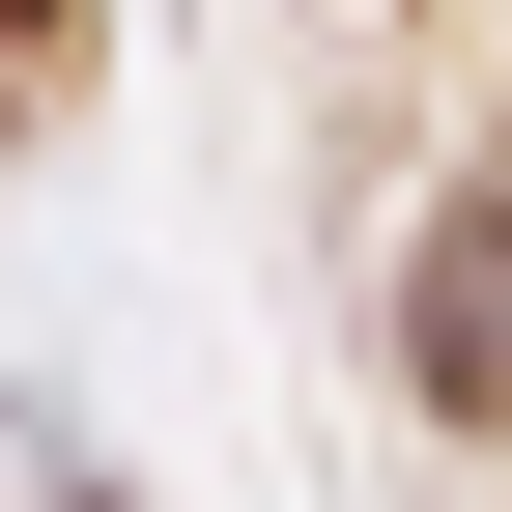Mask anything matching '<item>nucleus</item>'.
Wrapping results in <instances>:
<instances>
[{
    "instance_id": "2",
    "label": "nucleus",
    "mask_w": 512,
    "mask_h": 512,
    "mask_svg": "<svg viewBox=\"0 0 512 512\" xmlns=\"http://www.w3.org/2000/svg\"><path fill=\"white\" fill-rule=\"evenodd\" d=\"M86 86V0H0V114H57Z\"/></svg>"
},
{
    "instance_id": "1",
    "label": "nucleus",
    "mask_w": 512,
    "mask_h": 512,
    "mask_svg": "<svg viewBox=\"0 0 512 512\" xmlns=\"http://www.w3.org/2000/svg\"><path fill=\"white\" fill-rule=\"evenodd\" d=\"M399 370H427L456 427H512V200H456V228L399 256Z\"/></svg>"
}]
</instances>
